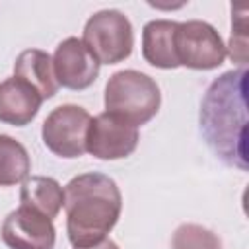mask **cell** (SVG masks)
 Returning a JSON list of instances; mask_svg holds the SVG:
<instances>
[{"label": "cell", "instance_id": "cell-1", "mask_svg": "<svg viewBox=\"0 0 249 249\" xmlns=\"http://www.w3.org/2000/svg\"><path fill=\"white\" fill-rule=\"evenodd\" d=\"M200 130L208 148L226 165L247 169V68L228 70L206 89Z\"/></svg>", "mask_w": 249, "mask_h": 249}, {"label": "cell", "instance_id": "cell-2", "mask_svg": "<svg viewBox=\"0 0 249 249\" xmlns=\"http://www.w3.org/2000/svg\"><path fill=\"white\" fill-rule=\"evenodd\" d=\"M66 233L74 247H89L107 237L123 210V195L105 173L88 171L64 187Z\"/></svg>", "mask_w": 249, "mask_h": 249}, {"label": "cell", "instance_id": "cell-3", "mask_svg": "<svg viewBox=\"0 0 249 249\" xmlns=\"http://www.w3.org/2000/svg\"><path fill=\"white\" fill-rule=\"evenodd\" d=\"M105 111L119 119L142 126L156 117L161 105V93L156 80L138 70H119L105 84Z\"/></svg>", "mask_w": 249, "mask_h": 249}, {"label": "cell", "instance_id": "cell-4", "mask_svg": "<svg viewBox=\"0 0 249 249\" xmlns=\"http://www.w3.org/2000/svg\"><path fill=\"white\" fill-rule=\"evenodd\" d=\"M82 43L99 64L123 62L134 47L132 23L119 10H99L86 21Z\"/></svg>", "mask_w": 249, "mask_h": 249}, {"label": "cell", "instance_id": "cell-5", "mask_svg": "<svg viewBox=\"0 0 249 249\" xmlns=\"http://www.w3.org/2000/svg\"><path fill=\"white\" fill-rule=\"evenodd\" d=\"M175 54L179 66L193 70H214L226 58V45L214 25L202 19L177 21Z\"/></svg>", "mask_w": 249, "mask_h": 249}, {"label": "cell", "instance_id": "cell-6", "mask_svg": "<svg viewBox=\"0 0 249 249\" xmlns=\"http://www.w3.org/2000/svg\"><path fill=\"white\" fill-rule=\"evenodd\" d=\"M91 115L74 103L54 107L43 121L41 136L45 146L58 158H80L86 152V134Z\"/></svg>", "mask_w": 249, "mask_h": 249}, {"label": "cell", "instance_id": "cell-7", "mask_svg": "<svg viewBox=\"0 0 249 249\" xmlns=\"http://www.w3.org/2000/svg\"><path fill=\"white\" fill-rule=\"evenodd\" d=\"M138 140V126L105 111L89 121L86 152L97 160H121L128 158L136 150Z\"/></svg>", "mask_w": 249, "mask_h": 249}, {"label": "cell", "instance_id": "cell-8", "mask_svg": "<svg viewBox=\"0 0 249 249\" xmlns=\"http://www.w3.org/2000/svg\"><path fill=\"white\" fill-rule=\"evenodd\" d=\"M0 235L10 249H53L56 241L53 220L27 204H19L4 218Z\"/></svg>", "mask_w": 249, "mask_h": 249}, {"label": "cell", "instance_id": "cell-9", "mask_svg": "<svg viewBox=\"0 0 249 249\" xmlns=\"http://www.w3.org/2000/svg\"><path fill=\"white\" fill-rule=\"evenodd\" d=\"M53 70L58 86L74 91L89 88L99 74V62L86 49L82 39L66 37L53 54Z\"/></svg>", "mask_w": 249, "mask_h": 249}, {"label": "cell", "instance_id": "cell-10", "mask_svg": "<svg viewBox=\"0 0 249 249\" xmlns=\"http://www.w3.org/2000/svg\"><path fill=\"white\" fill-rule=\"evenodd\" d=\"M41 103L43 97L27 82L16 76L0 82V123L25 126L37 117Z\"/></svg>", "mask_w": 249, "mask_h": 249}, {"label": "cell", "instance_id": "cell-11", "mask_svg": "<svg viewBox=\"0 0 249 249\" xmlns=\"http://www.w3.org/2000/svg\"><path fill=\"white\" fill-rule=\"evenodd\" d=\"M175 27L171 19H152L142 29V56L148 64L163 70L179 68L175 54Z\"/></svg>", "mask_w": 249, "mask_h": 249}, {"label": "cell", "instance_id": "cell-12", "mask_svg": "<svg viewBox=\"0 0 249 249\" xmlns=\"http://www.w3.org/2000/svg\"><path fill=\"white\" fill-rule=\"evenodd\" d=\"M14 76L27 82L45 99H51L58 91V82L53 70V56L41 49H25L14 62Z\"/></svg>", "mask_w": 249, "mask_h": 249}, {"label": "cell", "instance_id": "cell-13", "mask_svg": "<svg viewBox=\"0 0 249 249\" xmlns=\"http://www.w3.org/2000/svg\"><path fill=\"white\" fill-rule=\"evenodd\" d=\"M19 202L43 212L47 218L53 220L64 206V189L53 177L31 175L21 183Z\"/></svg>", "mask_w": 249, "mask_h": 249}, {"label": "cell", "instance_id": "cell-14", "mask_svg": "<svg viewBox=\"0 0 249 249\" xmlns=\"http://www.w3.org/2000/svg\"><path fill=\"white\" fill-rule=\"evenodd\" d=\"M31 171V158L25 146L8 136L0 134V187H12L23 183Z\"/></svg>", "mask_w": 249, "mask_h": 249}, {"label": "cell", "instance_id": "cell-15", "mask_svg": "<svg viewBox=\"0 0 249 249\" xmlns=\"http://www.w3.org/2000/svg\"><path fill=\"white\" fill-rule=\"evenodd\" d=\"M171 249H222V241L200 224H181L171 235Z\"/></svg>", "mask_w": 249, "mask_h": 249}, {"label": "cell", "instance_id": "cell-16", "mask_svg": "<svg viewBox=\"0 0 249 249\" xmlns=\"http://www.w3.org/2000/svg\"><path fill=\"white\" fill-rule=\"evenodd\" d=\"M245 14L247 10H241V16H231V37L230 45L226 47V54L233 62H239L245 66L247 62V23H245Z\"/></svg>", "mask_w": 249, "mask_h": 249}, {"label": "cell", "instance_id": "cell-17", "mask_svg": "<svg viewBox=\"0 0 249 249\" xmlns=\"http://www.w3.org/2000/svg\"><path fill=\"white\" fill-rule=\"evenodd\" d=\"M74 249H119V245L113 241V239H103V241H99V243H95V245H89V247H74Z\"/></svg>", "mask_w": 249, "mask_h": 249}]
</instances>
